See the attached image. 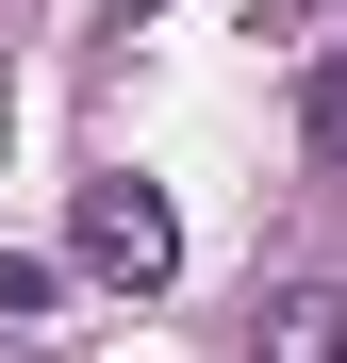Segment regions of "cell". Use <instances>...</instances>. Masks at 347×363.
I'll list each match as a JSON object with an SVG mask.
<instances>
[{
	"label": "cell",
	"mask_w": 347,
	"mask_h": 363,
	"mask_svg": "<svg viewBox=\"0 0 347 363\" xmlns=\"http://www.w3.org/2000/svg\"><path fill=\"white\" fill-rule=\"evenodd\" d=\"M83 264L149 297L165 264H182V215H165V199H149V182H133V165H116V182H83Z\"/></svg>",
	"instance_id": "obj_1"
},
{
	"label": "cell",
	"mask_w": 347,
	"mask_h": 363,
	"mask_svg": "<svg viewBox=\"0 0 347 363\" xmlns=\"http://www.w3.org/2000/svg\"><path fill=\"white\" fill-rule=\"evenodd\" d=\"M248 363H347V281H281L248 314Z\"/></svg>",
	"instance_id": "obj_2"
},
{
	"label": "cell",
	"mask_w": 347,
	"mask_h": 363,
	"mask_svg": "<svg viewBox=\"0 0 347 363\" xmlns=\"http://www.w3.org/2000/svg\"><path fill=\"white\" fill-rule=\"evenodd\" d=\"M298 149H314V165H347V67H314V83H298Z\"/></svg>",
	"instance_id": "obj_3"
}]
</instances>
